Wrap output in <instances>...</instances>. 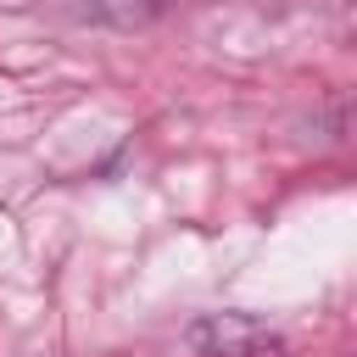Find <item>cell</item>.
Listing matches in <instances>:
<instances>
[{
    "instance_id": "obj_1",
    "label": "cell",
    "mask_w": 357,
    "mask_h": 357,
    "mask_svg": "<svg viewBox=\"0 0 357 357\" xmlns=\"http://www.w3.org/2000/svg\"><path fill=\"white\" fill-rule=\"evenodd\" d=\"M184 340L201 357H279L284 351V340L268 324L245 318V312H206V318H195L184 329Z\"/></svg>"
}]
</instances>
